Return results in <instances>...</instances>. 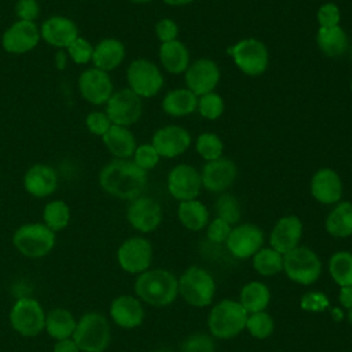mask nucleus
Masks as SVG:
<instances>
[{
  "label": "nucleus",
  "instance_id": "f257e3e1",
  "mask_svg": "<svg viewBox=\"0 0 352 352\" xmlns=\"http://www.w3.org/2000/svg\"><path fill=\"white\" fill-rule=\"evenodd\" d=\"M99 186L109 195L132 201L143 194L148 183V175L132 160L114 158L99 172Z\"/></svg>",
  "mask_w": 352,
  "mask_h": 352
},
{
  "label": "nucleus",
  "instance_id": "f03ea898",
  "mask_svg": "<svg viewBox=\"0 0 352 352\" xmlns=\"http://www.w3.org/2000/svg\"><path fill=\"white\" fill-rule=\"evenodd\" d=\"M135 293L139 300L153 307H166L179 296V283L173 272L164 268L147 270L138 275Z\"/></svg>",
  "mask_w": 352,
  "mask_h": 352
},
{
  "label": "nucleus",
  "instance_id": "7ed1b4c3",
  "mask_svg": "<svg viewBox=\"0 0 352 352\" xmlns=\"http://www.w3.org/2000/svg\"><path fill=\"white\" fill-rule=\"evenodd\" d=\"M248 312L239 301L226 298L216 302L208 315V329L213 338L230 340L245 330Z\"/></svg>",
  "mask_w": 352,
  "mask_h": 352
},
{
  "label": "nucleus",
  "instance_id": "20e7f679",
  "mask_svg": "<svg viewBox=\"0 0 352 352\" xmlns=\"http://www.w3.org/2000/svg\"><path fill=\"white\" fill-rule=\"evenodd\" d=\"M177 283L179 296L188 305L195 308L212 305L216 294V282L213 275L205 268L198 265L188 267L177 278Z\"/></svg>",
  "mask_w": 352,
  "mask_h": 352
},
{
  "label": "nucleus",
  "instance_id": "39448f33",
  "mask_svg": "<svg viewBox=\"0 0 352 352\" xmlns=\"http://www.w3.org/2000/svg\"><path fill=\"white\" fill-rule=\"evenodd\" d=\"M72 337L82 352H104L111 340L109 320L99 312H88L80 318Z\"/></svg>",
  "mask_w": 352,
  "mask_h": 352
},
{
  "label": "nucleus",
  "instance_id": "423d86ee",
  "mask_svg": "<svg viewBox=\"0 0 352 352\" xmlns=\"http://www.w3.org/2000/svg\"><path fill=\"white\" fill-rule=\"evenodd\" d=\"M323 264L315 250L308 246H297L283 254V272L298 285H314L322 275Z\"/></svg>",
  "mask_w": 352,
  "mask_h": 352
},
{
  "label": "nucleus",
  "instance_id": "0eeeda50",
  "mask_svg": "<svg viewBox=\"0 0 352 352\" xmlns=\"http://www.w3.org/2000/svg\"><path fill=\"white\" fill-rule=\"evenodd\" d=\"M235 66L246 76L256 77L267 72L270 66V52L267 45L254 37L239 40L228 48Z\"/></svg>",
  "mask_w": 352,
  "mask_h": 352
},
{
  "label": "nucleus",
  "instance_id": "6e6552de",
  "mask_svg": "<svg viewBox=\"0 0 352 352\" xmlns=\"http://www.w3.org/2000/svg\"><path fill=\"white\" fill-rule=\"evenodd\" d=\"M12 243L26 257H44L55 246V232L44 223L23 224L14 232Z\"/></svg>",
  "mask_w": 352,
  "mask_h": 352
},
{
  "label": "nucleus",
  "instance_id": "1a4fd4ad",
  "mask_svg": "<svg viewBox=\"0 0 352 352\" xmlns=\"http://www.w3.org/2000/svg\"><path fill=\"white\" fill-rule=\"evenodd\" d=\"M128 88L139 98H153L164 87V76L160 67L147 58L133 59L126 69Z\"/></svg>",
  "mask_w": 352,
  "mask_h": 352
},
{
  "label": "nucleus",
  "instance_id": "9d476101",
  "mask_svg": "<svg viewBox=\"0 0 352 352\" xmlns=\"http://www.w3.org/2000/svg\"><path fill=\"white\" fill-rule=\"evenodd\" d=\"M104 113L110 118L111 124L129 128L136 124L143 114L142 98L129 88L114 91L104 104Z\"/></svg>",
  "mask_w": 352,
  "mask_h": 352
},
{
  "label": "nucleus",
  "instance_id": "9b49d317",
  "mask_svg": "<svg viewBox=\"0 0 352 352\" xmlns=\"http://www.w3.org/2000/svg\"><path fill=\"white\" fill-rule=\"evenodd\" d=\"M224 245L235 258H252L264 246V232L253 223H241L231 228Z\"/></svg>",
  "mask_w": 352,
  "mask_h": 352
},
{
  "label": "nucleus",
  "instance_id": "f8f14e48",
  "mask_svg": "<svg viewBox=\"0 0 352 352\" xmlns=\"http://www.w3.org/2000/svg\"><path fill=\"white\" fill-rule=\"evenodd\" d=\"M10 323L16 333L25 337H33L45 329V314L38 301L19 298L11 308Z\"/></svg>",
  "mask_w": 352,
  "mask_h": 352
},
{
  "label": "nucleus",
  "instance_id": "ddd939ff",
  "mask_svg": "<svg viewBox=\"0 0 352 352\" xmlns=\"http://www.w3.org/2000/svg\"><path fill=\"white\" fill-rule=\"evenodd\" d=\"M78 92L92 106H104L114 92L110 74L96 67L85 69L78 76Z\"/></svg>",
  "mask_w": 352,
  "mask_h": 352
},
{
  "label": "nucleus",
  "instance_id": "4468645a",
  "mask_svg": "<svg viewBox=\"0 0 352 352\" xmlns=\"http://www.w3.org/2000/svg\"><path fill=\"white\" fill-rule=\"evenodd\" d=\"M153 260V246L143 236H131L125 239L117 250L120 267L129 274H142L150 268Z\"/></svg>",
  "mask_w": 352,
  "mask_h": 352
},
{
  "label": "nucleus",
  "instance_id": "2eb2a0df",
  "mask_svg": "<svg viewBox=\"0 0 352 352\" xmlns=\"http://www.w3.org/2000/svg\"><path fill=\"white\" fill-rule=\"evenodd\" d=\"M41 40L40 28L36 22L16 19L1 36V47L12 55H22L33 51Z\"/></svg>",
  "mask_w": 352,
  "mask_h": 352
},
{
  "label": "nucleus",
  "instance_id": "dca6fc26",
  "mask_svg": "<svg viewBox=\"0 0 352 352\" xmlns=\"http://www.w3.org/2000/svg\"><path fill=\"white\" fill-rule=\"evenodd\" d=\"M166 186L169 194L179 202L197 199L202 188L201 173L192 165L179 164L169 170Z\"/></svg>",
  "mask_w": 352,
  "mask_h": 352
},
{
  "label": "nucleus",
  "instance_id": "f3484780",
  "mask_svg": "<svg viewBox=\"0 0 352 352\" xmlns=\"http://www.w3.org/2000/svg\"><path fill=\"white\" fill-rule=\"evenodd\" d=\"M201 182L202 187L213 194L226 192L236 180L238 168L236 164L227 158L220 157L213 161H208L202 165Z\"/></svg>",
  "mask_w": 352,
  "mask_h": 352
},
{
  "label": "nucleus",
  "instance_id": "a211bd4d",
  "mask_svg": "<svg viewBox=\"0 0 352 352\" xmlns=\"http://www.w3.org/2000/svg\"><path fill=\"white\" fill-rule=\"evenodd\" d=\"M126 220L139 232H153L162 221V208L154 198L140 195L129 202Z\"/></svg>",
  "mask_w": 352,
  "mask_h": 352
},
{
  "label": "nucleus",
  "instance_id": "6ab92c4d",
  "mask_svg": "<svg viewBox=\"0 0 352 352\" xmlns=\"http://www.w3.org/2000/svg\"><path fill=\"white\" fill-rule=\"evenodd\" d=\"M186 88L197 96L213 92L220 81V69L210 58H198L184 72Z\"/></svg>",
  "mask_w": 352,
  "mask_h": 352
},
{
  "label": "nucleus",
  "instance_id": "aec40b11",
  "mask_svg": "<svg viewBox=\"0 0 352 352\" xmlns=\"http://www.w3.org/2000/svg\"><path fill=\"white\" fill-rule=\"evenodd\" d=\"M151 144L161 158H176L190 148L191 135L180 125H165L154 132Z\"/></svg>",
  "mask_w": 352,
  "mask_h": 352
},
{
  "label": "nucleus",
  "instance_id": "412c9836",
  "mask_svg": "<svg viewBox=\"0 0 352 352\" xmlns=\"http://www.w3.org/2000/svg\"><path fill=\"white\" fill-rule=\"evenodd\" d=\"M304 226L298 216L286 214L282 216L272 227L270 232V246L279 252L280 254H286L290 250L300 246L302 238Z\"/></svg>",
  "mask_w": 352,
  "mask_h": 352
},
{
  "label": "nucleus",
  "instance_id": "4be33fe9",
  "mask_svg": "<svg viewBox=\"0 0 352 352\" xmlns=\"http://www.w3.org/2000/svg\"><path fill=\"white\" fill-rule=\"evenodd\" d=\"M38 28L41 40L56 50H66L80 36L77 23L65 15H51Z\"/></svg>",
  "mask_w": 352,
  "mask_h": 352
},
{
  "label": "nucleus",
  "instance_id": "5701e85b",
  "mask_svg": "<svg viewBox=\"0 0 352 352\" xmlns=\"http://www.w3.org/2000/svg\"><path fill=\"white\" fill-rule=\"evenodd\" d=\"M311 195L322 205H336L342 198V180L331 168L318 169L311 179Z\"/></svg>",
  "mask_w": 352,
  "mask_h": 352
},
{
  "label": "nucleus",
  "instance_id": "b1692460",
  "mask_svg": "<svg viewBox=\"0 0 352 352\" xmlns=\"http://www.w3.org/2000/svg\"><path fill=\"white\" fill-rule=\"evenodd\" d=\"M23 187L32 197H50L58 188V173L47 164H34L23 175Z\"/></svg>",
  "mask_w": 352,
  "mask_h": 352
},
{
  "label": "nucleus",
  "instance_id": "393cba45",
  "mask_svg": "<svg viewBox=\"0 0 352 352\" xmlns=\"http://www.w3.org/2000/svg\"><path fill=\"white\" fill-rule=\"evenodd\" d=\"M110 316L117 326L124 329H135L143 323L144 309L139 298L129 294H122L111 301Z\"/></svg>",
  "mask_w": 352,
  "mask_h": 352
},
{
  "label": "nucleus",
  "instance_id": "a878e982",
  "mask_svg": "<svg viewBox=\"0 0 352 352\" xmlns=\"http://www.w3.org/2000/svg\"><path fill=\"white\" fill-rule=\"evenodd\" d=\"M126 50L121 40L116 37H104L94 45L92 63L94 67L103 72L116 70L125 59Z\"/></svg>",
  "mask_w": 352,
  "mask_h": 352
},
{
  "label": "nucleus",
  "instance_id": "bb28decb",
  "mask_svg": "<svg viewBox=\"0 0 352 352\" xmlns=\"http://www.w3.org/2000/svg\"><path fill=\"white\" fill-rule=\"evenodd\" d=\"M103 144L107 151L118 160H129L132 158L138 144L135 135L126 126L111 125L109 131L102 136Z\"/></svg>",
  "mask_w": 352,
  "mask_h": 352
},
{
  "label": "nucleus",
  "instance_id": "cd10ccee",
  "mask_svg": "<svg viewBox=\"0 0 352 352\" xmlns=\"http://www.w3.org/2000/svg\"><path fill=\"white\" fill-rule=\"evenodd\" d=\"M162 67L170 74H182L190 66V51L180 40L162 43L158 50Z\"/></svg>",
  "mask_w": 352,
  "mask_h": 352
},
{
  "label": "nucleus",
  "instance_id": "c85d7f7f",
  "mask_svg": "<svg viewBox=\"0 0 352 352\" xmlns=\"http://www.w3.org/2000/svg\"><path fill=\"white\" fill-rule=\"evenodd\" d=\"M316 44L320 52L329 58H340L349 51L348 34L340 25L319 28L316 32Z\"/></svg>",
  "mask_w": 352,
  "mask_h": 352
},
{
  "label": "nucleus",
  "instance_id": "c756f323",
  "mask_svg": "<svg viewBox=\"0 0 352 352\" xmlns=\"http://www.w3.org/2000/svg\"><path fill=\"white\" fill-rule=\"evenodd\" d=\"M198 96L188 88H175L162 98V110L170 117H187L197 110Z\"/></svg>",
  "mask_w": 352,
  "mask_h": 352
},
{
  "label": "nucleus",
  "instance_id": "7c9ffc66",
  "mask_svg": "<svg viewBox=\"0 0 352 352\" xmlns=\"http://www.w3.org/2000/svg\"><path fill=\"white\" fill-rule=\"evenodd\" d=\"M324 228L334 238H348L352 235V202L340 201L329 212L324 220Z\"/></svg>",
  "mask_w": 352,
  "mask_h": 352
},
{
  "label": "nucleus",
  "instance_id": "2f4dec72",
  "mask_svg": "<svg viewBox=\"0 0 352 352\" xmlns=\"http://www.w3.org/2000/svg\"><path fill=\"white\" fill-rule=\"evenodd\" d=\"M238 301L248 314L267 311L271 301L270 287L264 282L250 280L242 286Z\"/></svg>",
  "mask_w": 352,
  "mask_h": 352
},
{
  "label": "nucleus",
  "instance_id": "473e14b6",
  "mask_svg": "<svg viewBox=\"0 0 352 352\" xmlns=\"http://www.w3.org/2000/svg\"><path fill=\"white\" fill-rule=\"evenodd\" d=\"M177 219L180 224L190 231H201L209 223V210L198 199L183 201L177 206Z\"/></svg>",
  "mask_w": 352,
  "mask_h": 352
},
{
  "label": "nucleus",
  "instance_id": "72a5a7b5",
  "mask_svg": "<svg viewBox=\"0 0 352 352\" xmlns=\"http://www.w3.org/2000/svg\"><path fill=\"white\" fill-rule=\"evenodd\" d=\"M76 319L67 309L55 308L45 315V330L55 340L70 338L76 329Z\"/></svg>",
  "mask_w": 352,
  "mask_h": 352
},
{
  "label": "nucleus",
  "instance_id": "f704fd0d",
  "mask_svg": "<svg viewBox=\"0 0 352 352\" xmlns=\"http://www.w3.org/2000/svg\"><path fill=\"white\" fill-rule=\"evenodd\" d=\"M252 265L254 271L265 278H271L278 275L283 271V254L268 248H261L253 257H252Z\"/></svg>",
  "mask_w": 352,
  "mask_h": 352
},
{
  "label": "nucleus",
  "instance_id": "c9c22d12",
  "mask_svg": "<svg viewBox=\"0 0 352 352\" xmlns=\"http://www.w3.org/2000/svg\"><path fill=\"white\" fill-rule=\"evenodd\" d=\"M330 278L341 286H352V252L338 250L333 253L327 263Z\"/></svg>",
  "mask_w": 352,
  "mask_h": 352
},
{
  "label": "nucleus",
  "instance_id": "e433bc0d",
  "mask_svg": "<svg viewBox=\"0 0 352 352\" xmlns=\"http://www.w3.org/2000/svg\"><path fill=\"white\" fill-rule=\"evenodd\" d=\"M44 224L54 232L67 227L70 221V209L62 199H54L44 206L43 210Z\"/></svg>",
  "mask_w": 352,
  "mask_h": 352
},
{
  "label": "nucleus",
  "instance_id": "4c0bfd02",
  "mask_svg": "<svg viewBox=\"0 0 352 352\" xmlns=\"http://www.w3.org/2000/svg\"><path fill=\"white\" fill-rule=\"evenodd\" d=\"M275 329V322L267 311L248 314L245 330L257 340L268 338Z\"/></svg>",
  "mask_w": 352,
  "mask_h": 352
},
{
  "label": "nucleus",
  "instance_id": "58836bf2",
  "mask_svg": "<svg viewBox=\"0 0 352 352\" xmlns=\"http://www.w3.org/2000/svg\"><path fill=\"white\" fill-rule=\"evenodd\" d=\"M216 217L227 221L230 226H236L241 220V205L238 199L230 192L219 194L214 202Z\"/></svg>",
  "mask_w": 352,
  "mask_h": 352
},
{
  "label": "nucleus",
  "instance_id": "ea45409f",
  "mask_svg": "<svg viewBox=\"0 0 352 352\" xmlns=\"http://www.w3.org/2000/svg\"><path fill=\"white\" fill-rule=\"evenodd\" d=\"M195 150L201 158L208 161L217 160L223 157L224 144L223 140L213 132H204L195 140Z\"/></svg>",
  "mask_w": 352,
  "mask_h": 352
},
{
  "label": "nucleus",
  "instance_id": "a19ab883",
  "mask_svg": "<svg viewBox=\"0 0 352 352\" xmlns=\"http://www.w3.org/2000/svg\"><path fill=\"white\" fill-rule=\"evenodd\" d=\"M224 109H226L224 99L214 91L198 96L197 110L199 116L204 117L205 120H210V121L219 120L223 116Z\"/></svg>",
  "mask_w": 352,
  "mask_h": 352
},
{
  "label": "nucleus",
  "instance_id": "79ce46f5",
  "mask_svg": "<svg viewBox=\"0 0 352 352\" xmlns=\"http://www.w3.org/2000/svg\"><path fill=\"white\" fill-rule=\"evenodd\" d=\"M180 352H216V344L210 334L192 333L183 340Z\"/></svg>",
  "mask_w": 352,
  "mask_h": 352
},
{
  "label": "nucleus",
  "instance_id": "37998d69",
  "mask_svg": "<svg viewBox=\"0 0 352 352\" xmlns=\"http://www.w3.org/2000/svg\"><path fill=\"white\" fill-rule=\"evenodd\" d=\"M69 59L76 65H87L88 62H92V54H94V45L91 41H88L85 37L78 36L72 44L66 48Z\"/></svg>",
  "mask_w": 352,
  "mask_h": 352
},
{
  "label": "nucleus",
  "instance_id": "c03bdc74",
  "mask_svg": "<svg viewBox=\"0 0 352 352\" xmlns=\"http://www.w3.org/2000/svg\"><path fill=\"white\" fill-rule=\"evenodd\" d=\"M160 154L157 153V150L154 148V146L151 143H143L139 144L132 155V161L143 170L148 172L151 169H154L158 162H160Z\"/></svg>",
  "mask_w": 352,
  "mask_h": 352
},
{
  "label": "nucleus",
  "instance_id": "a18cd8bd",
  "mask_svg": "<svg viewBox=\"0 0 352 352\" xmlns=\"http://www.w3.org/2000/svg\"><path fill=\"white\" fill-rule=\"evenodd\" d=\"M300 307L302 311L319 314V312H324L330 307V301L324 293L314 290V292H307L301 296Z\"/></svg>",
  "mask_w": 352,
  "mask_h": 352
},
{
  "label": "nucleus",
  "instance_id": "49530a36",
  "mask_svg": "<svg viewBox=\"0 0 352 352\" xmlns=\"http://www.w3.org/2000/svg\"><path fill=\"white\" fill-rule=\"evenodd\" d=\"M232 226H230L227 221L214 217L212 220H209L208 226H206V239L213 243V245H223L226 243L230 232H231Z\"/></svg>",
  "mask_w": 352,
  "mask_h": 352
},
{
  "label": "nucleus",
  "instance_id": "de8ad7c7",
  "mask_svg": "<svg viewBox=\"0 0 352 352\" xmlns=\"http://www.w3.org/2000/svg\"><path fill=\"white\" fill-rule=\"evenodd\" d=\"M85 128L88 129L89 133L95 135V136H103L109 128L113 125L110 118L107 117V114L104 111H100V110H94V111H89L87 116H85Z\"/></svg>",
  "mask_w": 352,
  "mask_h": 352
},
{
  "label": "nucleus",
  "instance_id": "09e8293b",
  "mask_svg": "<svg viewBox=\"0 0 352 352\" xmlns=\"http://www.w3.org/2000/svg\"><path fill=\"white\" fill-rule=\"evenodd\" d=\"M316 21L319 28H331L340 25L341 11L336 3H324L316 11Z\"/></svg>",
  "mask_w": 352,
  "mask_h": 352
},
{
  "label": "nucleus",
  "instance_id": "8fccbe9b",
  "mask_svg": "<svg viewBox=\"0 0 352 352\" xmlns=\"http://www.w3.org/2000/svg\"><path fill=\"white\" fill-rule=\"evenodd\" d=\"M154 30H155V36L161 41V44L177 40V36H179V26L170 18H161L155 23Z\"/></svg>",
  "mask_w": 352,
  "mask_h": 352
},
{
  "label": "nucleus",
  "instance_id": "3c124183",
  "mask_svg": "<svg viewBox=\"0 0 352 352\" xmlns=\"http://www.w3.org/2000/svg\"><path fill=\"white\" fill-rule=\"evenodd\" d=\"M14 10L19 21L34 22L40 15V4L37 0H16Z\"/></svg>",
  "mask_w": 352,
  "mask_h": 352
},
{
  "label": "nucleus",
  "instance_id": "603ef678",
  "mask_svg": "<svg viewBox=\"0 0 352 352\" xmlns=\"http://www.w3.org/2000/svg\"><path fill=\"white\" fill-rule=\"evenodd\" d=\"M338 302L346 311L352 308V286H341L338 292Z\"/></svg>",
  "mask_w": 352,
  "mask_h": 352
},
{
  "label": "nucleus",
  "instance_id": "864d4df0",
  "mask_svg": "<svg viewBox=\"0 0 352 352\" xmlns=\"http://www.w3.org/2000/svg\"><path fill=\"white\" fill-rule=\"evenodd\" d=\"M54 352H80V349L73 338H65V340H58L55 342Z\"/></svg>",
  "mask_w": 352,
  "mask_h": 352
},
{
  "label": "nucleus",
  "instance_id": "5fc2aeb1",
  "mask_svg": "<svg viewBox=\"0 0 352 352\" xmlns=\"http://www.w3.org/2000/svg\"><path fill=\"white\" fill-rule=\"evenodd\" d=\"M69 56H67V52L66 50H58L54 55V66L58 69V70H65L67 63H69Z\"/></svg>",
  "mask_w": 352,
  "mask_h": 352
},
{
  "label": "nucleus",
  "instance_id": "6e6d98bb",
  "mask_svg": "<svg viewBox=\"0 0 352 352\" xmlns=\"http://www.w3.org/2000/svg\"><path fill=\"white\" fill-rule=\"evenodd\" d=\"M162 1L170 7H183V6L191 4L194 0H162Z\"/></svg>",
  "mask_w": 352,
  "mask_h": 352
},
{
  "label": "nucleus",
  "instance_id": "4d7b16f0",
  "mask_svg": "<svg viewBox=\"0 0 352 352\" xmlns=\"http://www.w3.org/2000/svg\"><path fill=\"white\" fill-rule=\"evenodd\" d=\"M346 319H348V322L352 324V308L346 309Z\"/></svg>",
  "mask_w": 352,
  "mask_h": 352
},
{
  "label": "nucleus",
  "instance_id": "13d9d810",
  "mask_svg": "<svg viewBox=\"0 0 352 352\" xmlns=\"http://www.w3.org/2000/svg\"><path fill=\"white\" fill-rule=\"evenodd\" d=\"M131 3H135V4H144V3H148L151 0H129Z\"/></svg>",
  "mask_w": 352,
  "mask_h": 352
},
{
  "label": "nucleus",
  "instance_id": "bf43d9fd",
  "mask_svg": "<svg viewBox=\"0 0 352 352\" xmlns=\"http://www.w3.org/2000/svg\"><path fill=\"white\" fill-rule=\"evenodd\" d=\"M349 55H351V59H352V45H351V48H349Z\"/></svg>",
  "mask_w": 352,
  "mask_h": 352
},
{
  "label": "nucleus",
  "instance_id": "052dcab7",
  "mask_svg": "<svg viewBox=\"0 0 352 352\" xmlns=\"http://www.w3.org/2000/svg\"><path fill=\"white\" fill-rule=\"evenodd\" d=\"M349 87H351V92H352V78H351V84H349Z\"/></svg>",
  "mask_w": 352,
  "mask_h": 352
},
{
  "label": "nucleus",
  "instance_id": "680f3d73",
  "mask_svg": "<svg viewBox=\"0 0 352 352\" xmlns=\"http://www.w3.org/2000/svg\"><path fill=\"white\" fill-rule=\"evenodd\" d=\"M161 352H172V351H161Z\"/></svg>",
  "mask_w": 352,
  "mask_h": 352
}]
</instances>
